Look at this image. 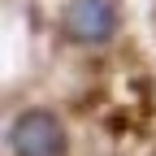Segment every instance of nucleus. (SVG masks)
Masks as SVG:
<instances>
[{"mask_svg": "<svg viewBox=\"0 0 156 156\" xmlns=\"http://www.w3.org/2000/svg\"><path fill=\"white\" fill-rule=\"evenodd\" d=\"M117 26H122V9L117 0H65L61 30L78 48H104L113 44Z\"/></svg>", "mask_w": 156, "mask_h": 156, "instance_id": "nucleus-1", "label": "nucleus"}, {"mask_svg": "<svg viewBox=\"0 0 156 156\" xmlns=\"http://www.w3.org/2000/svg\"><path fill=\"white\" fill-rule=\"evenodd\" d=\"M65 126L52 108H26L9 126V152L13 156H65Z\"/></svg>", "mask_w": 156, "mask_h": 156, "instance_id": "nucleus-2", "label": "nucleus"}]
</instances>
